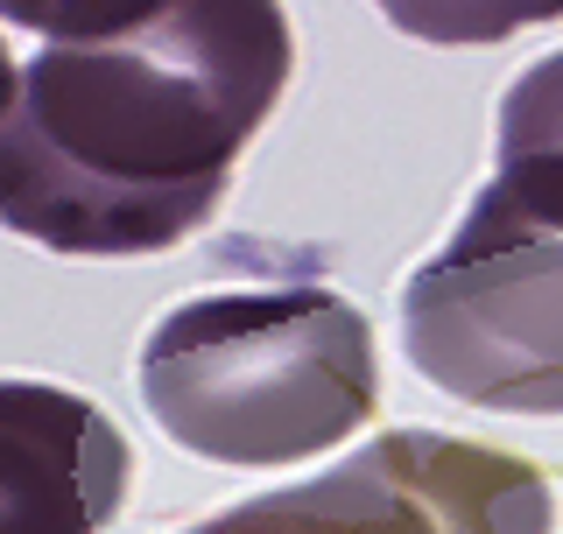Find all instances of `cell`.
Returning <instances> with one entry per match:
<instances>
[{"mask_svg":"<svg viewBox=\"0 0 563 534\" xmlns=\"http://www.w3.org/2000/svg\"><path fill=\"white\" fill-rule=\"evenodd\" d=\"M289 64L282 0H169L128 35L49 43L0 120V225L70 260H141L190 240Z\"/></svg>","mask_w":563,"mask_h":534,"instance_id":"cell-1","label":"cell"},{"mask_svg":"<svg viewBox=\"0 0 563 534\" xmlns=\"http://www.w3.org/2000/svg\"><path fill=\"white\" fill-rule=\"evenodd\" d=\"M141 401L211 465H296L380 401L374 324L331 289H225L176 302L141 345Z\"/></svg>","mask_w":563,"mask_h":534,"instance_id":"cell-2","label":"cell"},{"mask_svg":"<svg viewBox=\"0 0 563 534\" xmlns=\"http://www.w3.org/2000/svg\"><path fill=\"white\" fill-rule=\"evenodd\" d=\"M401 352L437 394L563 415V163H500L401 289Z\"/></svg>","mask_w":563,"mask_h":534,"instance_id":"cell-3","label":"cell"},{"mask_svg":"<svg viewBox=\"0 0 563 534\" xmlns=\"http://www.w3.org/2000/svg\"><path fill=\"white\" fill-rule=\"evenodd\" d=\"M254 534H550L556 500L528 457L395 430L310 486L233 507Z\"/></svg>","mask_w":563,"mask_h":534,"instance_id":"cell-4","label":"cell"},{"mask_svg":"<svg viewBox=\"0 0 563 534\" xmlns=\"http://www.w3.org/2000/svg\"><path fill=\"white\" fill-rule=\"evenodd\" d=\"M128 478L134 450L99 401L0 380V534H106Z\"/></svg>","mask_w":563,"mask_h":534,"instance_id":"cell-5","label":"cell"},{"mask_svg":"<svg viewBox=\"0 0 563 534\" xmlns=\"http://www.w3.org/2000/svg\"><path fill=\"white\" fill-rule=\"evenodd\" d=\"M416 43H507V35L563 22V0H374Z\"/></svg>","mask_w":563,"mask_h":534,"instance_id":"cell-6","label":"cell"},{"mask_svg":"<svg viewBox=\"0 0 563 534\" xmlns=\"http://www.w3.org/2000/svg\"><path fill=\"white\" fill-rule=\"evenodd\" d=\"M500 163H563V49L528 64L500 99Z\"/></svg>","mask_w":563,"mask_h":534,"instance_id":"cell-7","label":"cell"},{"mask_svg":"<svg viewBox=\"0 0 563 534\" xmlns=\"http://www.w3.org/2000/svg\"><path fill=\"white\" fill-rule=\"evenodd\" d=\"M169 0H0V22L35 29L49 43H106L141 22H155Z\"/></svg>","mask_w":563,"mask_h":534,"instance_id":"cell-8","label":"cell"},{"mask_svg":"<svg viewBox=\"0 0 563 534\" xmlns=\"http://www.w3.org/2000/svg\"><path fill=\"white\" fill-rule=\"evenodd\" d=\"M184 534H254L240 521V513H211V521H198V527H184Z\"/></svg>","mask_w":563,"mask_h":534,"instance_id":"cell-9","label":"cell"},{"mask_svg":"<svg viewBox=\"0 0 563 534\" xmlns=\"http://www.w3.org/2000/svg\"><path fill=\"white\" fill-rule=\"evenodd\" d=\"M14 85L22 78H14V57H8V43H0V120H8V105H14Z\"/></svg>","mask_w":563,"mask_h":534,"instance_id":"cell-10","label":"cell"}]
</instances>
